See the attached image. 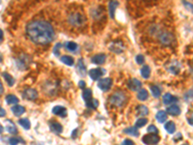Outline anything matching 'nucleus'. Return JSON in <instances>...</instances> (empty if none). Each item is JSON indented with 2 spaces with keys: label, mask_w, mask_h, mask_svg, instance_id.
<instances>
[{
  "label": "nucleus",
  "mask_w": 193,
  "mask_h": 145,
  "mask_svg": "<svg viewBox=\"0 0 193 145\" xmlns=\"http://www.w3.org/2000/svg\"><path fill=\"white\" fill-rule=\"evenodd\" d=\"M150 88H151L152 94H153V96L154 97V98H159L161 92H160V89L158 88L157 86H156V85H151V87H150Z\"/></svg>",
  "instance_id": "34"
},
{
  "label": "nucleus",
  "mask_w": 193,
  "mask_h": 145,
  "mask_svg": "<svg viewBox=\"0 0 193 145\" xmlns=\"http://www.w3.org/2000/svg\"><path fill=\"white\" fill-rule=\"evenodd\" d=\"M82 96H83V99H84L85 102H86V103L89 102L90 100H92V90L89 89V88L84 89Z\"/></svg>",
  "instance_id": "32"
},
{
  "label": "nucleus",
  "mask_w": 193,
  "mask_h": 145,
  "mask_svg": "<svg viewBox=\"0 0 193 145\" xmlns=\"http://www.w3.org/2000/svg\"><path fill=\"white\" fill-rule=\"evenodd\" d=\"M148 123V120L146 119V118L142 117V118H140V119H138L136 121L135 123V127L136 128H142L143 126H145L146 124Z\"/></svg>",
  "instance_id": "36"
},
{
  "label": "nucleus",
  "mask_w": 193,
  "mask_h": 145,
  "mask_svg": "<svg viewBox=\"0 0 193 145\" xmlns=\"http://www.w3.org/2000/svg\"><path fill=\"white\" fill-rule=\"evenodd\" d=\"M16 64H18V67L21 70H23L25 68H27V66L29 64V60H28V56H23V57H19V58L16 60Z\"/></svg>",
  "instance_id": "15"
},
{
  "label": "nucleus",
  "mask_w": 193,
  "mask_h": 145,
  "mask_svg": "<svg viewBox=\"0 0 193 145\" xmlns=\"http://www.w3.org/2000/svg\"><path fill=\"white\" fill-rule=\"evenodd\" d=\"M20 141L22 142V143H24V141L21 138H19V137H11L9 139V144L10 145H18Z\"/></svg>",
  "instance_id": "38"
},
{
  "label": "nucleus",
  "mask_w": 193,
  "mask_h": 145,
  "mask_svg": "<svg viewBox=\"0 0 193 145\" xmlns=\"http://www.w3.org/2000/svg\"><path fill=\"white\" fill-rule=\"evenodd\" d=\"M127 87L131 91H137V90H140L141 89V87H142V83H141L140 80H136V78H132V80H128Z\"/></svg>",
  "instance_id": "9"
},
{
  "label": "nucleus",
  "mask_w": 193,
  "mask_h": 145,
  "mask_svg": "<svg viewBox=\"0 0 193 145\" xmlns=\"http://www.w3.org/2000/svg\"><path fill=\"white\" fill-rule=\"evenodd\" d=\"M26 34L30 40L38 45H48L55 37L53 27L45 20L30 21L26 25Z\"/></svg>",
  "instance_id": "1"
},
{
  "label": "nucleus",
  "mask_w": 193,
  "mask_h": 145,
  "mask_svg": "<svg viewBox=\"0 0 193 145\" xmlns=\"http://www.w3.org/2000/svg\"><path fill=\"white\" fill-rule=\"evenodd\" d=\"M86 105H87V107H89V108L96 109L98 107V101L96 100V99H92V100H90L89 102L86 103Z\"/></svg>",
  "instance_id": "35"
},
{
  "label": "nucleus",
  "mask_w": 193,
  "mask_h": 145,
  "mask_svg": "<svg viewBox=\"0 0 193 145\" xmlns=\"http://www.w3.org/2000/svg\"><path fill=\"white\" fill-rule=\"evenodd\" d=\"M118 6H119L118 1H116V0H111V1H110L108 9H109V16H110L111 19H114L116 8H117Z\"/></svg>",
  "instance_id": "17"
},
{
  "label": "nucleus",
  "mask_w": 193,
  "mask_h": 145,
  "mask_svg": "<svg viewBox=\"0 0 193 145\" xmlns=\"http://www.w3.org/2000/svg\"><path fill=\"white\" fill-rule=\"evenodd\" d=\"M0 3H1V0H0Z\"/></svg>",
  "instance_id": "52"
},
{
  "label": "nucleus",
  "mask_w": 193,
  "mask_h": 145,
  "mask_svg": "<svg viewBox=\"0 0 193 145\" xmlns=\"http://www.w3.org/2000/svg\"><path fill=\"white\" fill-rule=\"evenodd\" d=\"M109 102H110L111 104L115 105V107H121L127 102V96H126L125 93H124V92L118 91V92H116V93H114L112 96L110 97Z\"/></svg>",
  "instance_id": "2"
},
{
  "label": "nucleus",
  "mask_w": 193,
  "mask_h": 145,
  "mask_svg": "<svg viewBox=\"0 0 193 145\" xmlns=\"http://www.w3.org/2000/svg\"><path fill=\"white\" fill-rule=\"evenodd\" d=\"M183 5H184V7H186V9H188V10L191 11L193 13V5H192L191 3H188V2L186 1V0H183Z\"/></svg>",
  "instance_id": "41"
},
{
  "label": "nucleus",
  "mask_w": 193,
  "mask_h": 145,
  "mask_svg": "<svg viewBox=\"0 0 193 145\" xmlns=\"http://www.w3.org/2000/svg\"><path fill=\"white\" fill-rule=\"evenodd\" d=\"M6 102L8 104H16L19 103V99L16 98L15 95L10 94L6 97Z\"/></svg>",
  "instance_id": "31"
},
{
  "label": "nucleus",
  "mask_w": 193,
  "mask_h": 145,
  "mask_svg": "<svg viewBox=\"0 0 193 145\" xmlns=\"http://www.w3.org/2000/svg\"><path fill=\"white\" fill-rule=\"evenodd\" d=\"M135 60H136V62L138 63V64H143L144 61H145V58H144L143 55L138 54V55H137V56L135 57Z\"/></svg>",
  "instance_id": "40"
},
{
  "label": "nucleus",
  "mask_w": 193,
  "mask_h": 145,
  "mask_svg": "<svg viewBox=\"0 0 193 145\" xmlns=\"http://www.w3.org/2000/svg\"><path fill=\"white\" fill-rule=\"evenodd\" d=\"M150 74H151V69H150L149 66L147 65L143 66V68L141 69V76L144 78H149Z\"/></svg>",
  "instance_id": "29"
},
{
  "label": "nucleus",
  "mask_w": 193,
  "mask_h": 145,
  "mask_svg": "<svg viewBox=\"0 0 193 145\" xmlns=\"http://www.w3.org/2000/svg\"><path fill=\"white\" fill-rule=\"evenodd\" d=\"M183 145H186V144H183Z\"/></svg>",
  "instance_id": "53"
},
{
  "label": "nucleus",
  "mask_w": 193,
  "mask_h": 145,
  "mask_svg": "<svg viewBox=\"0 0 193 145\" xmlns=\"http://www.w3.org/2000/svg\"><path fill=\"white\" fill-rule=\"evenodd\" d=\"M69 23H70L72 26H76V27H79V26L83 25L85 23V17L83 15H81L80 13H72V14L69 16Z\"/></svg>",
  "instance_id": "3"
},
{
  "label": "nucleus",
  "mask_w": 193,
  "mask_h": 145,
  "mask_svg": "<svg viewBox=\"0 0 193 145\" xmlns=\"http://www.w3.org/2000/svg\"><path fill=\"white\" fill-rule=\"evenodd\" d=\"M162 102L163 104H175L178 102V98L177 97L172 96L170 93H165L163 96H162Z\"/></svg>",
  "instance_id": "10"
},
{
  "label": "nucleus",
  "mask_w": 193,
  "mask_h": 145,
  "mask_svg": "<svg viewBox=\"0 0 193 145\" xmlns=\"http://www.w3.org/2000/svg\"><path fill=\"white\" fill-rule=\"evenodd\" d=\"M167 113H169L172 116H178L181 114V108L177 104H172L167 108Z\"/></svg>",
  "instance_id": "14"
},
{
  "label": "nucleus",
  "mask_w": 193,
  "mask_h": 145,
  "mask_svg": "<svg viewBox=\"0 0 193 145\" xmlns=\"http://www.w3.org/2000/svg\"><path fill=\"white\" fill-rule=\"evenodd\" d=\"M156 118L157 122L163 123V122H165L166 119H167V113H166L164 110H159V111H158V112L156 113Z\"/></svg>",
  "instance_id": "25"
},
{
  "label": "nucleus",
  "mask_w": 193,
  "mask_h": 145,
  "mask_svg": "<svg viewBox=\"0 0 193 145\" xmlns=\"http://www.w3.org/2000/svg\"><path fill=\"white\" fill-rule=\"evenodd\" d=\"M2 76H3L4 80H6V82L8 83V85H9L10 87H12L13 85L15 84V80H14V77L11 76V74H9L8 73H3Z\"/></svg>",
  "instance_id": "27"
},
{
  "label": "nucleus",
  "mask_w": 193,
  "mask_h": 145,
  "mask_svg": "<svg viewBox=\"0 0 193 145\" xmlns=\"http://www.w3.org/2000/svg\"><path fill=\"white\" fill-rule=\"evenodd\" d=\"M159 137L156 134H146L142 137V141L146 145H154L158 143L159 141Z\"/></svg>",
  "instance_id": "5"
},
{
  "label": "nucleus",
  "mask_w": 193,
  "mask_h": 145,
  "mask_svg": "<svg viewBox=\"0 0 193 145\" xmlns=\"http://www.w3.org/2000/svg\"><path fill=\"white\" fill-rule=\"evenodd\" d=\"M181 68H182L181 63L178 62V61H173V62L169 65L168 70H169V72H170L171 74H177L180 71H181Z\"/></svg>",
  "instance_id": "11"
},
{
  "label": "nucleus",
  "mask_w": 193,
  "mask_h": 145,
  "mask_svg": "<svg viewBox=\"0 0 193 145\" xmlns=\"http://www.w3.org/2000/svg\"><path fill=\"white\" fill-rule=\"evenodd\" d=\"M65 47L69 51H75L77 50V44L75 42H67L65 44Z\"/></svg>",
  "instance_id": "33"
},
{
  "label": "nucleus",
  "mask_w": 193,
  "mask_h": 145,
  "mask_svg": "<svg viewBox=\"0 0 193 145\" xmlns=\"http://www.w3.org/2000/svg\"><path fill=\"white\" fill-rule=\"evenodd\" d=\"M124 133L130 135H132V137H138L139 135V131L137 130L136 127H130V128H127L124 130Z\"/></svg>",
  "instance_id": "24"
},
{
  "label": "nucleus",
  "mask_w": 193,
  "mask_h": 145,
  "mask_svg": "<svg viewBox=\"0 0 193 145\" xmlns=\"http://www.w3.org/2000/svg\"><path fill=\"white\" fill-rule=\"evenodd\" d=\"M106 59V56L104 53H100V54H97L95 55L92 58V62L94 64H98V65H101V64H104V61Z\"/></svg>",
  "instance_id": "18"
},
{
  "label": "nucleus",
  "mask_w": 193,
  "mask_h": 145,
  "mask_svg": "<svg viewBox=\"0 0 193 145\" xmlns=\"http://www.w3.org/2000/svg\"><path fill=\"white\" fill-rule=\"evenodd\" d=\"M148 98H149L148 91L146 89H140L139 92H138V94H137V99H138L139 101H141V102H144V101H146Z\"/></svg>",
  "instance_id": "23"
},
{
  "label": "nucleus",
  "mask_w": 193,
  "mask_h": 145,
  "mask_svg": "<svg viewBox=\"0 0 193 145\" xmlns=\"http://www.w3.org/2000/svg\"><path fill=\"white\" fill-rule=\"evenodd\" d=\"M4 93V87H3V84H2V82L0 81V97H1Z\"/></svg>",
  "instance_id": "46"
},
{
  "label": "nucleus",
  "mask_w": 193,
  "mask_h": 145,
  "mask_svg": "<svg viewBox=\"0 0 193 145\" xmlns=\"http://www.w3.org/2000/svg\"><path fill=\"white\" fill-rule=\"evenodd\" d=\"M49 128H50L51 131H53V133L56 134H61L63 131V127L58 122H51L49 124Z\"/></svg>",
  "instance_id": "13"
},
{
  "label": "nucleus",
  "mask_w": 193,
  "mask_h": 145,
  "mask_svg": "<svg viewBox=\"0 0 193 145\" xmlns=\"http://www.w3.org/2000/svg\"><path fill=\"white\" fill-rule=\"evenodd\" d=\"M105 74V70L101 68H97V69H92L89 71V76L93 80H98L101 76H104Z\"/></svg>",
  "instance_id": "7"
},
{
  "label": "nucleus",
  "mask_w": 193,
  "mask_h": 145,
  "mask_svg": "<svg viewBox=\"0 0 193 145\" xmlns=\"http://www.w3.org/2000/svg\"><path fill=\"white\" fill-rule=\"evenodd\" d=\"M183 137H182V134H177V138H174V140H177V139H182Z\"/></svg>",
  "instance_id": "50"
},
{
  "label": "nucleus",
  "mask_w": 193,
  "mask_h": 145,
  "mask_svg": "<svg viewBox=\"0 0 193 145\" xmlns=\"http://www.w3.org/2000/svg\"><path fill=\"white\" fill-rule=\"evenodd\" d=\"M12 111L16 116H21L25 112V108L22 107V105L16 104L12 107Z\"/></svg>",
  "instance_id": "20"
},
{
  "label": "nucleus",
  "mask_w": 193,
  "mask_h": 145,
  "mask_svg": "<svg viewBox=\"0 0 193 145\" xmlns=\"http://www.w3.org/2000/svg\"><path fill=\"white\" fill-rule=\"evenodd\" d=\"M22 97L24 99L29 100V101H34L38 98V92L36 89H33V88H28V89H25L22 93Z\"/></svg>",
  "instance_id": "8"
},
{
  "label": "nucleus",
  "mask_w": 193,
  "mask_h": 145,
  "mask_svg": "<svg viewBox=\"0 0 193 145\" xmlns=\"http://www.w3.org/2000/svg\"><path fill=\"white\" fill-rule=\"evenodd\" d=\"M158 40L161 45H163L165 47L172 46L175 42V37L174 35L171 32H161L158 36Z\"/></svg>",
  "instance_id": "4"
},
{
  "label": "nucleus",
  "mask_w": 193,
  "mask_h": 145,
  "mask_svg": "<svg viewBox=\"0 0 193 145\" xmlns=\"http://www.w3.org/2000/svg\"><path fill=\"white\" fill-rule=\"evenodd\" d=\"M77 131H78V130L75 129L74 131H72V138H75V137H76V135H77Z\"/></svg>",
  "instance_id": "48"
},
{
  "label": "nucleus",
  "mask_w": 193,
  "mask_h": 145,
  "mask_svg": "<svg viewBox=\"0 0 193 145\" xmlns=\"http://www.w3.org/2000/svg\"><path fill=\"white\" fill-rule=\"evenodd\" d=\"M52 113L60 117H65L67 115V109L61 105H56L52 108Z\"/></svg>",
  "instance_id": "12"
},
{
  "label": "nucleus",
  "mask_w": 193,
  "mask_h": 145,
  "mask_svg": "<svg viewBox=\"0 0 193 145\" xmlns=\"http://www.w3.org/2000/svg\"><path fill=\"white\" fill-rule=\"evenodd\" d=\"M77 72H78L79 74H81L82 77H84L85 74H86V73H87L86 66H85V64H84L83 59H79L78 60V63H77Z\"/></svg>",
  "instance_id": "19"
},
{
  "label": "nucleus",
  "mask_w": 193,
  "mask_h": 145,
  "mask_svg": "<svg viewBox=\"0 0 193 145\" xmlns=\"http://www.w3.org/2000/svg\"><path fill=\"white\" fill-rule=\"evenodd\" d=\"M111 85H112V80L109 77L106 78H101V80H98V88L102 91H108L111 88Z\"/></svg>",
  "instance_id": "6"
},
{
  "label": "nucleus",
  "mask_w": 193,
  "mask_h": 145,
  "mask_svg": "<svg viewBox=\"0 0 193 145\" xmlns=\"http://www.w3.org/2000/svg\"><path fill=\"white\" fill-rule=\"evenodd\" d=\"M164 129L168 131L169 134H174L175 133V131H176V125H175V123L172 122V121H169V122H167L165 126H164Z\"/></svg>",
  "instance_id": "26"
},
{
  "label": "nucleus",
  "mask_w": 193,
  "mask_h": 145,
  "mask_svg": "<svg viewBox=\"0 0 193 145\" xmlns=\"http://www.w3.org/2000/svg\"><path fill=\"white\" fill-rule=\"evenodd\" d=\"M187 122L189 123L190 125H193V113L191 114V116L187 119Z\"/></svg>",
  "instance_id": "47"
},
{
  "label": "nucleus",
  "mask_w": 193,
  "mask_h": 145,
  "mask_svg": "<svg viewBox=\"0 0 193 145\" xmlns=\"http://www.w3.org/2000/svg\"><path fill=\"white\" fill-rule=\"evenodd\" d=\"M61 61L64 63V64H66L68 66H72L74 65V58L71 56H69V55H65V56H62L61 57Z\"/></svg>",
  "instance_id": "30"
},
{
  "label": "nucleus",
  "mask_w": 193,
  "mask_h": 145,
  "mask_svg": "<svg viewBox=\"0 0 193 145\" xmlns=\"http://www.w3.org/2000/svg\"><path fill=\"white\" fill-rule=\"evenodd\" d=\"M6 115V111L5 109H3L1 107H0V117H4Z\"/></svg>",
  "instance_id": "44"
},
{
  "label": "nucleus",
  "mask_w": 193,
  "mask_h": 145,
  "mask_svg": "<svg viewBox=\"0 0 193 145\" xmlns=\"http://www.w3.org/2000/svg\"><path fill=\"white\" fill-rule=\"evenodd\" d=\"M19 124L22 127L23 129L25 130H29L30 127H31V124H30V121L27 119V118H22V119L19 120Z\"/></svg>",
  "instance_id": "28"
},
{
  "label": "nucleus",
  "mask_w": 193,
  "mask_h": 145,
  "mask_svg": "<svg viewBox=\"0 0 193 145\" xmlns=\"http://www.w3.org/2000/svg\"><path fill=\"white\" fill-rule=\"evenodd\" d=\"M136 111H137V115L144 117V116L149 114V108L146 107V105L141 104V105H139V107H137Z\"/></svg>",
  "instance_id": "21"
},
{
  "label": "nucleus",
  "mask_w": 193,
  "mask_h": 145,
  "mask_svg": "<svg viewBox=\"0 0 193 145\" xmlns=\"http://www.w3.org/2000/svg\"><path fill=\"white\" fill-rule=\"evenodd\" d=\"M110 50L111 51H114L116 52V53H121V52H123L124 50V46L122 45V43H120V42H116V43H113V44H111V46H110Z\"/></svg>",
  "instance_id": "16"
},
{
  "label": "nucleus",
  "mask_w": 193,
  "mask_h": 145,
  "mask_svg": "<svg viewBox=\"0 0 193 145\" xmlns=\"http://www.w3.org/2000/svg\"><path fill=\"white\" fill-rule=\"evenodd\" d=\"M78 85H79L80 88H82V89H84V88H85V86H86V84H85V82H84L83 80H80V81H79V83H78Z\"/></svg>",
  "instance_id": "45"
},
{
  "label": "nucleus",
  "mask_w": 193,
  "mask_h": 145,
  "mask_svg": "<svg viewBox=\"0 0 193 145\" xmlns=\"http://www.w3.org/2000/svg\"><path fill=\"white\" fill-rule=\"evenodd\" d=\"M183 98H184V100L186 101V102H191V101H193V88L190 89V90H188L186 93L184 94Z\"/></svg>",
  "instance_id": "37"
},
{
  "label": "nucleus",
  "mask_w": 193,
  "mask_h": 145,
  "mask_svg": "<svg viewBox=\"0 0 193 145\" xmlns=\"http://www.w3.org/2000/svg\"><path fill=\"white\" fill-rule=\"evenodd\" d=\"M7 123L9 124V125L6 126V130L8 131V133L12 134H18V129H16V127L15 126L14 123H13L12 121H10V120H7Z\"/></svg>",
  "instance_id": "22"
},
{
  "label": "nucleus",
  "mask_w": 193,
  "mask_h": 145,
  "mask_svg": "<svg viewBox=\"0 0 193 145\" xmlns=\"http://www.w3.org/2000/svg\"><path fill=\"white\" fill-rule=\"evenodd\" d=\"M123 145H134V143L130 139H125L123 142Z\"/></svg>",
  "instance_id": "43"
},
{
  "label": "nucleus",
  "mask_w": 193,
  "mask_h": 145,
  "mask_svg": "<svg viewBox=\"0 0 193 145\" xmlns=\"http://www.w3.org/2000/svg\"><path fill=\"white\" fill-rule=\"evenodd\" d=\"M148 131L151 134H158V130L154 125H151L150 127H148Z\"/></svg>",
  "instance_id": "39"
},
{
  "label": "nucleus",
  "mask_w": 193,
  "mask_h": 145,
  "mask_svg": "<svg viewBox=\"0 0 193 145\" xmlns=\"http://www.w3.org/2000/svg\"><path fill=\"white\" fill-rule=\"evenodd\" d=\"M60 47H61V45L60 44H57L56 46H55V47H54V54L55 55H59V48H60Z\"/></svg>",
  "instance_id": "42"
},
{
  "label": "nucleus",
  "mask_w": 193,
  "mask_h": 145,
  "mask_svg": "<svg viewBox=\"0 0 193 145\" xmlns=\"http://www.w3.org/2000/svg\"><path fill=\"white\" fill-rule=\"evenodd\" d=\"M3 37H4V34H3V31L1 29H0V44L3 42Z\"/></svg>",
  "instance_id": "49"
},
{
  "label": "nucleus",
  "mask_w": 193,
  "mask_h": 145,
  "mask_svg": "<svg viewBox=\"0 0 193 145\" xmlns=\"http://www.w3.org/2000/svg\"><path fill=\"white\" fill-rule=\"evenodd\" d=\"M3 131H4V128H3V127H2L1 125H0V134H2Z\"/></svg>",
  "instance_id": "51"
}]
</instances>
